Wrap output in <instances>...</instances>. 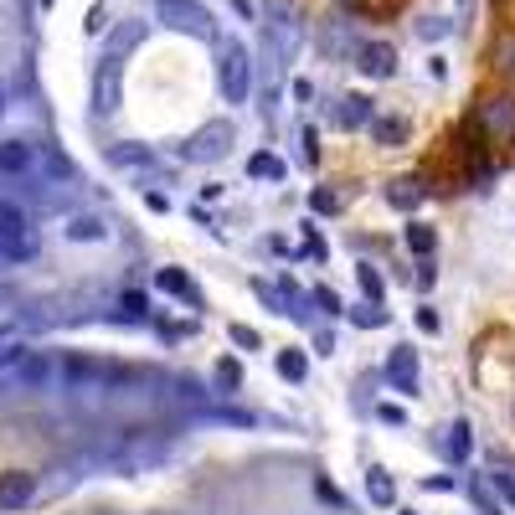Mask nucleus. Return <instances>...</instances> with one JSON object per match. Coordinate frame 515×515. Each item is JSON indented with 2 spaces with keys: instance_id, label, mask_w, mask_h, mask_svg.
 Instances as JSON below:
<instances>
[{
  "instance_id": "nucleus-1",
  "label": "nucleus",
  "mask_w": 515,
  "mask_h": 515,
  "mask_svg": "<svg viewBox=\"0 0 515 515\" xmlns=\"http://www.w3.org/2000/svg\"><path fill=\"white\" fill-rule=\"evenodd\" d=\"M0 253L11 263H26L37 253V232H31V222H26V211L16 202H0Z\"/></svg>"
},
{
  "instance_id": "nucleus-2",
  "label": "nucleus",
  "mask_w": 515,
  "mask_h": 515,
  "mask_svg": "<svg viewBox=\"0 0 515 515\" xmlns=\"http://www.w3.org/2000/svg\"><path fill=\"white\" fill-rule=\"evenodd\" d=\"M222 93H227V103H243L247 99V57L232 47L227 52V62H222Z\"/></svg>"
},
{
  "instance_id": "nucleus-3",
  "label": "nucleus",
  "mask_w": 515,
  "mask_h": 515,
  "mask_svg": "<svg viewBox=\"0 0 515 515\" xmlns=\"http://www.w3.org/2000/svg\"><path fill=\"white\" fill-rule=\"evenodd\" d=\"M31 490H37V479L31 474H0V505H26L31 500Z\"/></svg>"
},
{
  "instance_id": "nucleus-4",
  "label": "nucleus",
  "mask_w": 515,
  "mask_h": 515,
  "mask_svg": "<svg viewBox=\"0 0 515 515\" xmlns=\"http://www.w3.org/2000/svg\"><path fill=\"white\" fill-rule=\"evenodd\" d=\"M485 124H490L494 134H515V99H494L485 108Z\"/></svg>"
},
{
  "instance_id": "nucleus-5",
  "label": "nucleus",
  "mask_w": 515,
  "mask_h": 515,
  "mask_svg": "<svg viewBox=\"0 0 515 515\" xmlns=\"http://www.w3.org/2000/svg\"><path fill=\"white\" fill-rule=\"evenodd\" d=\"M26 165H31V144H21V140L0 144V170H5V176H21Z\"/></svg>"
},
{
  "instance_id": "nucleus-6",
  "label": "nucleus",
  "mask_w": 515,
  "mask_h": 515,
  "mask_svg": "<svg viewBox=\"0 0 515 515\" xmlns=\"http://www.w3.org/2000/svg\"><path fill=\"white\" fill-rule=\"evenodd\" d=\"M387 371H391V382H397L402 391H412V387H417V371H412V350H397Z\"/></svg>"
},
{
  "instance_id": "nucleus-7",
  "label": "nucleus",
  "mask_w": 515,
  "mask_h": 515,
  "mask_svg": "<svg viewBox=\"0 0 515 515\" xmlns=\"http://www.w3.org/2000/svg\"><path fill=\"white\" fill-rule=\"evenodd\" d=\"M366 73H376V78H387L391 67H397V57H391V47H366V62H361Z\"/></svg>"
},
{
  "instance_id": "nucleus-8",
  "label": "nucleus",
  "mask_w": 515,
  "mask_h": 515,
  "mask_svg": "<svg viewBox=\"0 0 515 515\" xmlns=\"http://www.w3.org/2000/svg\"><path fill=\"white\" fill-rule=\"evenodd\" d=\"M67 237H78V243H99V237H103V222H99V217H73Z\"/></svg>"
},
{
  "instance_id": "nucleus-9",
  "label": "nucleus",
  "mask_w": 515,
  "mask_h": 515,
  "mask_svg": "<svg viewBox=\"0 0 515 515\" xmlns=\"http://www.w3.org/2000/svg\"><path fill=\"white\" fill-rule=\"evenodd\" d=\"M160 288H170V294H185V299H196V288H191V279H185L181 268H165V273H160Z\"/></svg>"
},
{
  "instance_id": "nucleus-10",
  "label": "nucleus",
  "mask_w": 515,
  "mask_h": 515,
  "mask_svg": "<svg viewBox=\"0 0 515 515\" xmlns=\"http://www.w3.org/2000/svg\"><path fill=\"white\" fill-rule=\"evenodd\" d=\"M335 119L350 124V129H356V124H366V99H340V114H335Z\"/></svg>"
},
{
  "instance_id": "nucleus-11",
  "label": "nucleus",
  "mask_w": 515,
  "mask_h": 515,
  "mask_svg": "<svg viewBox=\"0 0 515 515\" xmlns=\"http://www.w3.org/2000/svg\"><path fill=\"white\" fill-rule=\"evenodd\" d=\"M279 376H284V382H305V356L284 350V356H279Z\"/></svg>"
},
{
  "instance_id": "nucleus-12",
  "label": "nucleus",
  "mask_w": 515,
  "mask_h": 515,
  "mask_svg": "<svg viewBox=\"0 0 515 515\" xmlns=\"http://www.w3.org/2000/svg\"><path fill=\"white\" fill-rule=\"evenodd\" d=\"M247 170H253V176H268V181H279V176H284V165L273 160V155H253V160H247Z\"/></svg>"
},
{
  "instance_id": "nucleus-13",
  "label": "nucleus",
  "mask_w": 515,
  "mask_h": 515,
  "mask_svg": "<svg viewBox=\"0 0 515 515\" xmlns=\"http://www.w3.org/2000/svg\"><path fill=\"white\" fill-rule=\"evenodd\" d=\"M387 196H391V206H412V202H417V196H423V191H417V185H412V181H397V185H391V191H387Z\"/></svg>"
},
{
  "instance_id": "nucleus-14",
  "label": "nucleus",
  "mask_w": 515,
  "mask_h": 515,
  "mask_svg": "<svg viewBox=\"0 0 515 515\" xmlns=\"http://www.w3.org/2000/svg\"><path fill=\"white\" fill-rule=\"evenodd\" d=\"M494 57H500L494 67H500L505 78H515V37H505V41H500V52H494Z\"/></svg>"
},
{
  "instance_id": "nucleus-15",
  "label": "nucleus",
  "mask_w": 515,
  "mask_h": 515,
  "mask_svg": "<svg viewBox=\"0 0 515 515\" xmlns=\"http://www.w3.org/2000/svg\"><path fill=\"white\" fill-rule=\"evenodd\" d=\"M391 494H397V490H391V479H387V474H371V500H382V505H387Z\"/></svg>"
},
{
  "instance_id": "nucleus-16",
  "label": "nucleus",
  "mask_w": 515,
  "mask_h": 515,
  "mask_svg": "<svg viewBox=\"0 0 515 515\" xmlns=\"http://www.w3.org/2000/svg\"><path fill=\"white\" fill-rule=\"evenodd\" d=\"M402 134H408V129H402L397 119H382V124H376V140H391V144H397Z\"/></svg>"
},
{
  "instance_id": "nucleus-17",
  "label": "nucleus",
  "mask_w": 515,
  "mask_h": 515,
  "mask_svg": "<svg viewBox=\"0 0 515 515\" xmlns=\"http://www.w3.org/2000/svg\"><path fill=\"white\" fill-rule=\"evenodd\" d=\"M408 243L417 247V253H428V247H433V227H412V232H408Z\"/></svg>"
},
{
  "instance_id": "nucleus-18",
  "label": "nucleus",
  "mask_w": 515,
  "mask_h": 515,
  "mask_svg": "<svg viewBox=\"0 0 515 515\" xmlns=\"http://www.w3.org/2000/svg\"><path fill=\"white\" fill-rule=\"evenodd\" d=\"M361 288H366L371 299H382V279H376V273H371V268H361Z\"/></svg>"
},
{
  "instance_id": "nucleus-19",
  "label": "nucleus",
  "mask_w": 515,
  "mask_h": 515,
  "mask_svg": "<svg viewBox=\"0 0 515 515\" xmlns=\"http://www.w3.org/2000/svg\"><path fill=\"white\" fill-rule=\"evenodd\" d=\"M232 340H237V346H247V350H258V335H253L247 325H232Z\"/></svg>"
},
{
  "instance_id": "nucleus-20",
  "label": "nucleus",
  "mask_w": 515,
  "mask_h": 515,
  "mask_svg": "<svg viewBox=\"0 0 515 515\" xmlns=\"http://www.w3.org/2000/svg\"><path fill=\"white\" fill-rule=\"evenodd\" d=\"M453 453H469V423L453 428Z\"/></svg>"
},
{
  "instance_id": "nucleus-21",
  "label": "nucleus",
  "mask_w": 515,
  "mask_h": 515,
  "mask_svg": "<svg viewBox=\"0 0 515 515\" xmlns=\"http://www.w3.org/2000/svg\"><path fill=\"white\" fill-rule=\"evenodd\" d=\"M124 309H129V314H144V294H124Z\"/></svg>"
},
{
  "instance_id": "nucleus-22",
  "label": "nucleus",
  "mask_w": 515,
  "mask_h": 515,
  "mask_svg": "<svg viewBox=\"0 0 515 515\" xmlns=\"http://www.w3.org/2000/svg\"><path fill=\"white\" fill-rule=\"evenodd\" d=\"M494 485H500V494H505V500L515 505V485H511V479H505V474H494Z\"/></svg>"
}]
</instances>
